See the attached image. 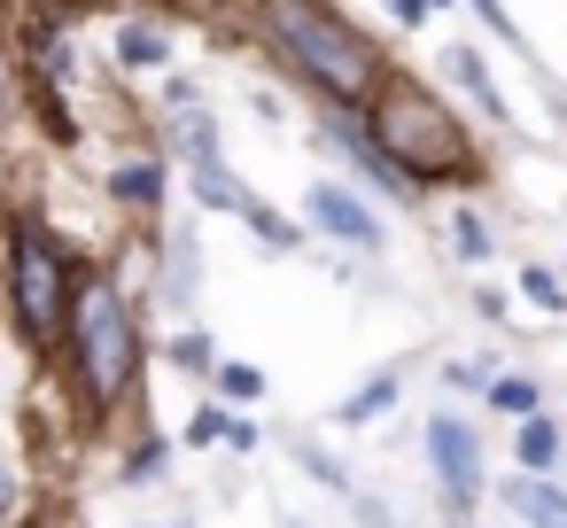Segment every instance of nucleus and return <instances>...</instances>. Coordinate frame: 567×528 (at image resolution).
Instances as JSON below:
<instances>
[{"label":"nucleus","mask_w":567,"mask_h":528,"mask_svg":"<svg viewBox=\"0 0 567 528\" xmlns=\"http://www.w3.org/2000/svg\"><path fill=\"white\" fill-rule=\"evenodd\" d=\"M272 32H280V48H288L327 94L358 102V94L373 86V48H365L342 17H327L319 0H272Z\"/></svg>","instance_id":"f257e3e1"},{"label":"nucleus","mask_w":567,"mask_h":528,"mask_svg":"<svg viewBox=\"0 0 567 528\" xmlns=\"http://www.w3.org/2000/svg\"><path fill=\"white\" fill-rule=\"evenodd\" d=\"M381 141H389V164L396 172H420V179H435V172H451L466 148H458V125L427 102V94H412V86H396L389 102H381Z\"/></svg>","instance_id":"f03ea898"},{"label":"nucleus","mask_w":567,"mask_h":528,"mask_svg":"<svg viewBox=\"0 0 567 528\" xmlns=\"http://www.w3.org/2000/svg\"><path fill=\"white\" fill-rule=\"evenodd\" d=\"M79 358H86L94 404H117L125 381H133V319H125L117 288H86L79 296Z\"/></svg>","instance_id":"7ed1b4c3"},{"label":"nucleus","mask_w":567,"mask_h":528,"mask_svg":"<svg viewBox=\"0 0 567 528\" xmlns=\"http://www.w3.org/2000/svg\"><path fill=\"white\" fill-rule=\"evenodd\" d=\"M17 311H24L32 334H55L63 327V257H55V241L40 226L17 234Z\"/></svg>","instance_id":"20e7f679"},{"label":"nucleus","mask_w":567,"mask_h":528,"mask_svg":"<svg viewBox=\"0 0 567 528\" xmlns=\"http://www.w3.org/2000/svg\"><path fill=\"white\" fill-rule=\"evenodd\" d=\"M427 466H435V482H443V497H451L458 513L482 497V443H474V427H458L451 412L427 420Z\"/></svg>","instance_id":"39448f33"},{"label":"nucleus","mask_w":567,"mask_h":528,"mask_svg":"<svg viewBox=\"0 0 567 528\" xmlns=\"http://www.w3.org/2000/svg\"><path fill=\"white\" fill-rule=\"evenodd\" d=\"M311 226H327L334 241H350V249H381V226H373V210L350 195V187H311Z\"/></svg>","instance_id":"423d86ee"},{"label":"nucleus","mask_w":567,"mask_h":528,"mask_svg":"<svg viewBox=\"0 0 567 528\" xmlns=\"http://www.w3.org/2000/svg\"><path fill=\"white\" fill-rule=\"evenodd\" d=\"M513 513L528 520V528H567V489H551V482H513Z\"/></svg>","instance_id":"0eeeda50"},{"label":"nucleus","mask_w":567,"mask_h":528,"mask_svg":"<svg viewBox=\"0 0 567 528\" xmlns=\"http://www.w3.org/2000/svg\"><path fill=\"white\" fill-rule=\"evenodd\" d=\"M513 451H520V466H528V474H544V466H559V451H567V443H559V427H551V420H536V412H528Z\"/></svg>","instance_id":"6e6552de"},{"label":"nucleus","mask_w":567,"mask_h":528,"mask_svg":"<svg viewBox=\"0 0 567 528\" xmlns=\"http://www.w3.org/2000/svg\"><path fill=\"white\" fill-rule=\"evenodd\" d=\"M443 71H451V79H458V86H466V94H474V102H482L489 117L505 110V102L489 94V79H482V55H474V48H451V55H443Z\"/></svg>","instance_id":"1a4fd4ad"},{"label":"nucleus","mask_w":567,"mask_h":528,"mask_svg":"<svg viewBox=\"0 0 567 528\" xmlns=\"http://www.w3.org/2000/svg\"><path fill=\"white\" fill-rule=\"evenodd\" d=\"M117 55H125V63H141V71H156V63L172 55V40H164V32H148V24H125V32H117Z\"/></svg>","instance_id":"9d476101"},{"label":"nucleus","mask_w":567,"mask_h":528,"mask_svg":"<svg viewBox=\"0 0 567 528\" xmlns=\"http://www.w3.org/2000/svg\"><path fill=\"white\" fill-rule=\"evenodd\" d=\"M381 404H396V373H373V389H358V396L342 404V420H373Z\"/></svg>","instance_id":"9b49d317"},{"label":"nucleus","mask_w":567,"mask_h":528,"mask_svg":"<svg viewBox=\"0 0 567 528\" xmlns=\"http://www.w3.org/2000/svg\"><path fill=\"white\" fill-rule=\"evenodd\" d=\"M489 404H497V412H520V420H528V412H536V381L505 373V381H489Z\"/></svg>","instance_id":"f8f14e48"},{"label":"nucleus","mask_w":567,"mask_h":528,"mask_svg":"<svg viewBox=\"0 0 567 528\" xmlns=\"http://www.w3.org/2000/svg\"><path fill=\"white\" fill-rule=\"evenodd\" d=\"M156 187H164V179H156L148 164H125V172L110 179V195H125V203H156Z\"/></svg>","instance_id":"ddd939ff"},{"label":"nucleus","mask_w":567,"mask_h":528,"mask_svg":"<svg viewBox=\"0 0 567 528\" xmlns=\"http://www.w3.org/2000/svg\"><path fill=\"white\" fill-rule=\"evenodd\" d=\"M451 241H458V257H466V265H482V257H489V234H482V218H474V210H458V218H451Z\"/></svg>","instance_id":"4468645a"},{"label":"nucleus","mask_w":567,"mask_h":528,"mask_svg":"<svg viewBox=\"0 0 567 528\" xmlns=\"http://www.w3.org/2000/svg\"><path fill=\"white\" fill-rule=\"evenodd\" d=\"M218 389H226L234 404H257V396H265V373H257V365H218Z\"/></svg>","instance_id":"2eb2a0df"},{"label":"nucleus","mask_w":567,"mask_h":528,"mask_svg":"<svg viewBox=\"0 0 567 528\" xmlns=\"http://www.w3.org/2000/svg\"><path fill=\"white\" fill-rule=\"evenodd\" d=\"M520 288H528V296H536V303H544V311H559V303H567V296H559V280H551V272H520Z\"/></svg>","instance_id":"dca6fc26"},{"label":"nucleus","mask_w":567,"mask_h":528,"mask_svg":"<svg viewBox=\"0 0 567 528\" xmlns=\"http://www.w3.org/2000/svg\"><path fill=\"white\" fill-rule=\"evenodd\" d=\"M474 9H482V24H489V32H505V40H513V17L497 9V0H474Z\"/></svg>","instance_id":"f3484780"},{"label":"nucleus","mask_w":567,"mask_h":528,"mask_svg":"<svg viewBox=\"0 0 567 528\" xmlns=\"http://www.w3.org/2000/svg\"><path fill=\"white\" fill-rule=\"evenodd\" d=\"M389 9H396L404 24H420V17H427V0H389Z\"/></svg>","instance_id":"a211bd4d"},{"label":"nucleus","mask_w":567,"mask_h":528,"mask_svg":"<svg viewBox=\"0 0 567 528\" xmlns=\"http://www.w3.org/2000/svg\"><path fill=\"white\" fill-rule=\"evenodd\" d=\"M0 125H9V71H0Z\"/></svg>","instance_id":"6ab92c4d"},{"label":"nucleus","mask_w":567,"mask_h":528,"mask_svg":"<svg viewBox=\"0 0 567 528\" xmlns=\"http://www.w3.org/2000/svg\"><path fill=\"white\" fill-rule=\"evenodd\" d=\"M0 497H9V474H0Z\"/></svg>","instance_id":"aec40b11"}]
</instances>
